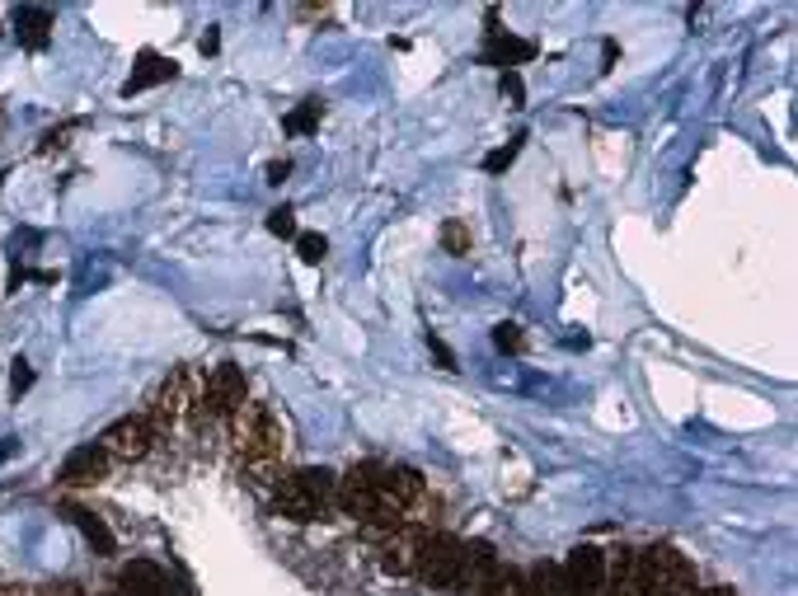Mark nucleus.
Listing matches in <instances>:
<instances>
[{
  "instance_id": "nucleus-28",
  "label": "nucleus",
  "mask_w": 798,
  "mask_h": 596,
  "mask_svg": "<svg viewBox=\"0 0 798 596\" xmlns=\"http://www.w3.org/2000/svg\"><path fill=\"white\" fill-rule=\"evenodd\" d=\"M29 385H33V367L29 362H15V371H10V390H15V399L29 395Z\"/></svg>"
},
{
  "instance_id": "nucleus-8",
  "label": "nucleus",
  "mask_w": 798,
  "mask_h": 596,
  "mask_svg": "<svg viewBox=\"0 0 798 596\" xmlns=\"http://www.w3.org/2000/svg\"><path fill=\"white\" fill-rule=\"evenodd\" d=\"M193 404H198V376L188 367L169 371V381L160 385V395H155V418H160V423H179L184 413H193Z\"/></svg>"
},
{
  "instance_id": "nucleus-12",
  "label": "nucleus",
  "mask_w": 798,
  "mask_h": 596,
  "mask_svg": "<svg viewBox=\"0 0 798 596\" xmlns=\"http://www.w3.org/2000/svg\"><path fill=\"white\" fill-rule=\"evenodd\" d=\"M118 596H174L165 568L151 564V559H132L118 578Z\"/></svg>"
},
{
  "instance_id": "nucleus-17",
  "label": "nucleus",
  "mask_w": 798,
  "mask_h": 596,
  "mask_svg": "<svg viewBox=\"0 0 798 596\" xmlns=\"http://www.w3.org/2000/svg\"><path fill=\"white\" fill-rule=\"evenodd\" d=\"M418 545H423V531H395L381 545V568H385V573H395V578L414 573V568H418Z\"/></svg>"
},
{
  "instance_id": "nucleus-26",
  "label": "nucleus",
  "mask_w": 798,
  "mask_h": 596,
  "mask_svg": "<svg viewBox=\"0 0 798 596\" xmlns=\"http://www.w3.org/2000/svg\"><path fill=\"white\" fill-rule=\"evenodd\" d=\"M268 230L273 235H282V240H296L301 230H296V212L292 207H277V212H268Z\"/></svg>"
},
{
  "instance_id": "nucleus-18",
  "label": "nucleus",
  "mask_w": 798,
  "mask_h": 596,
  "mask_svg": "<svg viewBox=\"0 0 798 596\" xmlns=\"http://www.w3.org/2000/svg\"><path fill=\"white\" fill-rule=\"evenodd\" d=\"M71 521H76L80 535H85V540H90L99 554H113V545H118V540H113V531H108V526L94 517V512H85V507H71Z\"/></svg>"
},
{
  "instance_id": "nucleus-20",
  "label": "nucleus",
  "mask_w": 798,
  "mask_h": 596,
  "mask_svg": "<svg viewBox=\"0 0 798 596\" xmlns=\"http://www.w3.org/2000/svg\"><path fill=\"white\" fill-rule=\"evenodd\" d=\"M437 240H442V249H446V254H456V259H461V254H470V226H465V221H456V216H451V221H442Z\"/></svg>"
},
{
  "instance_id": "nucleus-7",
  "label": "nucleus",
  "mask_w": 798,
  "mask_h": 596,
  "mask_svg": "<svg viewBox=\"0 0 798 596\" xmlns=\"http://www.w3.org/2000/svg\"><path fill=\"white\" fill-rule=\"evenodd\" d=\"M151 442H155V432H151L146 418H118V423L99 437L108 460H141L146 451H151Z\"/></svg>"
},
{
  "instance_id": "nucleus-3",
  "label": "nucleus",
  "mask_w": 798,
  "mask_h": 596,
  "mask_svg": "<svg viewBox=\"0 0 798 596\" xmlns=\"http://www.w3.org/2000/svg\"><path fill=\"white\" fill-rule=\"evenodd\" d=\"M334 503L343 507L348 517H362V521H381V526H395V521H399V507L385 498V489L376 484L371 465H362V470H348L343 479H338Z\"/></svg>"
},
{
  "instance_id": "nucleus-37",
  "label": "nucleus",
  "mask_w": 798,
  "mask_h": 596,
  "mask_svg": "<svg viewBox=\"0 0 798 596\" xmlns=\"http://www.w3.org/2000/svg\"><path fill=\"white\" fill-rule=\"evenodd\" d=\"M99 596H118V592H99Z\"/></svg>"
},
{
  "instance_id": "nucleus-13",
  "label": "nucleus",
  "mask_w": 798,
  "mask_h": 596,
  "mask_svg": "<svg viewBox=\"0 0 798 596\" xmlns=\"http://www.w3.org/2000/svg\"><path fill=\"white\" fill-rule=\"evenodd\" d=\"M52 29H57V15H52L47 5H19V10H15V38H19V47L43 52V47L52 43Z\"/></svg>"
},
{
  "instance_id": "nucleus-5",
  "label": "nucleus",
  "mask_w": 798,
  "mask_h": 596,
  "mask_svg": "<svg viewBox=\"0 0 798 596\" xmlns=\"http://www.w3.org/2000/svg\"><path fill=\"white\" fill-rule=\"evenodd\" d=\"M461 554L465 545L456 535H423V545H418V578L432 582V587H451L456 573H461Z\"/></svg>"
},
{
  "instance_id": "nucleus-33",
  "label": "nucleus",
  "mask_w": 798,
  "mask_h": 596,
  "mask_svg": "<svg viewBox=\"0 0 798 596\" xmlns=\"http://www.w3.org/2000/svg\"><path fill=\"white\" fill-rule=\"evenodd\" d=\"M202 57H212V52H216V47H221V33H216V29H207V33H202Z\"/></svg>"
},
{
  "instance_id": "nucleus-27",
  "label": "nucleus",
  "mask_w": 798,
  "mask_h": 596,
  "mask_svg": "<svg viewBox=\"0 0 798 596\" xmlns=\"http://www.w3.org/2000/svg\"><path fill=\"white\" fill-rule=\"evenodd\" d=\"M498 90H503V99H507L512 108H522L526 85H522V76H517V71H503V76H498Z\"/></svg>"
},
{
  "instance_id": "nucleus-35",
  "label": "nucleus",
  "mask_w": 798,
  "mask_h": 596,
  "mask_svg": "<svg viewBox=\"0 0 798 596\" xmlns=\"http://www.w3.org/2000/svg\"><path fill=\"white\" fill-rule=\"evenodd\" d=\"M0 596H38L33 587H0Z\"/></svg>"
},
{
  "instance_id": "nucleus-19",
  "label": "nucleus",
  "mask_w": 798,
  "mask_h": 596,
  "mask_svg": "<svg viewBox=\"0 0 798 596\" xmlns=\"http://www.w3.org/2000/svg\"><path fill=\"white\" fill-rule=\"evenodd\" d=\"M526 578V596H568L564 592V573L554 564H536L531 573H522Z\"/></svg>"
},
{
  "instance_id": "nucleus-9",
  "label": "nucleus",
  "mask_w": 798,
  "mask_h": 596,
  "mask_svg": "<svg viewBox=\"0 0 798 596\" xmlns=\"http://www.w3.org/2000/svg\"><path fill=\"white\" fill-rule=\"evenodd\" d=\"M493 573H498V554H493V545H465L461 573H456L451 587H456V596H484Z\"/></svg>"
},
{
  "instance_id": "nucleus-14",
  "label": "nucleus",
  "mask_w": 798,
  "mask_h": 596,
  "mask_svg": "<svg viewBox=\"0 0 798 596\" xmlns=\"http://www.w3.org/2000/svg\"><path fill=\"white\" fill-rule=\"evenodd\" d=\"M536 57V43H526V38H512V33H489V43L479 47V62L484 66H503V71H517L522 62Z\"/></svg>"
},
{
  "instance_id": "nucleus-29",
  "label": "nucleus",
  "mask_w": 798,
  "mask_h": 596,
  "mask_svg": "<svg viewBox=\"0 0 798 596\" xmlns=\"http://www.w3.org/2000/svg\"><path fill=\"white\" fill-rule=\"evenodd\" d=\"M71 132H76V123H62V127H57V132H47V137H43V146H38V151H57V146H66V137H71Z\"/></svg>"
},
{
  "instance_id": "nucleus-23",
  "label": "nucleus",
  "mask_w": 798,
  "mask_h": 596,
  "mask_svg": "<svg viewBox=\"0 0 798 596\" xmlns=\"http://www.w3.org/2000/svg\"><path fill=\"white\" fill-rule=\"evenodd\" d=\"M522 141L526 137H512L507 146H498V151L484 155V174H507V169H512V160L522 155Z\"/></svg>"
},
{
  "instance_id": "nucleus-30",
  "label": "nucleus",
  "mask_w": 798,
  "mask_h": 596,
  "mask_svg": "<svg viewBox=\"0 0 798 596\" xmlns=\"http://www.w3.org/2000/svg\"><path fill=\"white\" fill-rule=\"evenodd\" d=\"M428 348H432V357H437V362H442V367H446V371H456V357H451V348H446L442 338H432Z\"/></svg>"
},
{
  "instance_id": "nucleus-32",
  "label": "nucleus",
  "mask_w": 798,
  "mask_h": 596,
  "mask_svg": "<svg viewBox=\"0 0 798 596\" xmlns=\"http://www.w3.org/2000/svg\"><path fill=\"white\" fill-rule=\"evenodd\" d=\"M287 174H292V165H287V160H273V165H268V184H282Z\"/></svg>"
},
{
  "instance_id": "nucleus-11",
  "label": "nucleus",
  "mask_w": 798,
  "mask_h": 596,
  "mask_svg": "<svg viewBox=\"0 0 798 596\" xmlns=\"http://www.w3.org/2000/svg\"><path fill=\"white\" fill-rule=\"evenodd\" d=\"M606 596H644V578H639V550L620 545L606 554Z\"/></svg>"
},
{
  "instance_id": "nucleus-2",
  "label": "nucleus",
  "mask_w": 798,
  "mask_h": 596,
  "mask_svg": "<svg viewBox=\"0 0 798 596\" xmlns=\"http://www.w3.org/2000/svg\"><path fill=\"white\" fill-rule=\"evenodd\" d=\"M231 432L245 460H277L282 446H287V432L277 423V413L263 409V404H249V399L231 413Z\"/></svg>"
},
{
  "instance_id": "nucleus-4",
  "label": "nucleus",
  "mask_w": 798,
  "mask_h": 596,
  "mask_svg": "<svg viewBox=\"0 0 798 596\" xmlns=\"http://www.w3.org/2000/svg\"><path fill=\"white\" fill-rule=\"evenodd\" d=\"M249 399V385H245V371L240 367H216L207 376V385L198 390V404H193V423H207V418H231L240 404Z\"/></svg>"
},
{
  "instance_id": "nucleus-10",
  "label": "nucleus",
  "mask_w": 798,
  "mask_h": 596,
  "mask_svg": "<svg viewBox=\"0 0 798 596\" xmlns=\"http://www.w3.org/2000/svg\"><path fill=\"white\" fill-rule=\"evenodd\" d=\"M108 451L99 442L94 446H76L71 456L62 460V470H57V479L62 484H71V489H90V484H99V479H108Z\"/></svg>"
},
{
  "instance_id": "nucleus-15",
  "label": "nucleus",
  "mask_w": 798,
  "mask_h": 596,
  "mask_svg": "<svg viewBox=\"0 0 798 596\" xmlns=\"http://www.w3.org/2000/svg\"><path fill=\"white\" fill-rule=\"evenodd\" d=\"M179 76V62L174 57H160V52H141L137 66H132V76L123 80V94L132 99V94L141 90H155V85H165V80Z\"/></svg>"
},
{
  "instance_id": "nucleus-31",
  "label": "nucleus",
  "mask_w": 798,
  "mask_h": 596,
  "mask_svg": "<svg viewBox=\"0 0 798 596\" xmlns=\"http://www.w3.org/2000/svg\"><path fill=\"white\" fill-rule=\"evenodd\" d=\"M43 596H85V592H80L76 582H52V587H47Z\"/></svg>"
},
{
  "instance_id": "nucleus-21",
  "label": "nucleus",
  "mask_w": 798,
  "mask_h": 596,
  "mask_svg": "<svg viewBox=\"0 0 798 596\" xmlns=\"http://www.w3.org/2000/svg\"><path fill=\"white\" fill-rule=\"evenodd\" d=\"M320 113H324L320 99H306L296 113H287V123H282V127H287V132H296V137H306V132H315V127H320Z\"/></svg>"
},
{
  "instance_id": "nucleus-6",
  "label": "nucleus",
  "mask_w": 798,
  "mask_h": 596,
  "mask_svg": "<svg viewBox=\"0 0 798 596\" xmlns=\"http://www.w3.org/2000/svg\"><path fill=\"white\" fill-rule=\"evenodd\" d=\"M559 573H564L568 596H606V554L597 545H578Z\"/></svg>"
},
{
  "instance_id": "nucleus-25",
  "label": "nucleus",
  "mask_w": 798,
  "mask_h": 596,
  "mask_svg": "<svg viewBox=\"0 0 798 596\" xmlns=\"http://www.w3.org/2000/svg\"><path fill=\"white\" fill-rule=\"evenodd\" d=\"M296 254H301V263H324V254H329V240H324V235H315V230H306V235H296Z\"/></svg>"
},
{
  "instance_id": "nucleus-34",
  "label": "nucleus",
  "mask_w": 798,
  "mask_h": 596,
  "mask_svg": "<svg viewBox=\"0 0 798 596\" xmlns=\"http://www.w3.org/2000/svg\"><path fill=\"white\" fill-rule=\"evenodd\" d=\"M15 451H19V442H15V437H5V442H0V460H10V456H15Z\"/></svg>"
},
{
  "instance_id": "nucleus-24",
  "label": "nucleus",
  "mask_w": 798,
  "mask_h": 596,
  "mask_svg": "<svg viewBox=\"0 0 798 596\" xmlns=\"http://www.w3.org/2000/svg\"><path fill=\"white\" fill-rule=\"evenodd\" d=\"M493 348H498V352H526V334H522V324H512V320L493 324Z\"/></svg>"
},
{
  "instance_id": "nucleus-36",
  "label": "nucleus",
  "mask_w": 798,
  "mask_h": 596,
  "mask_svg": "<svg viewBox=\"0 0 798 596\" xmlns=\"http://www.w3.org/2000/svg\"><path fill=\"white\" fill-rule=\"evenodd\" d=\"M695 596H733V587H705V592H695Z\"/></svg>"
},
{
  "instance_id": "nucleus-16",
  "label": "nucleus",
  "mask_w": 798,
  "mask_h": 596,
  "mask_svg": "<svg viewBox=\"0 0 798 596\" xmlns=\"http://www.w3.org/2000/svg\"><path fill=\"white\" fill-rule=\"evenodd\" d=\"M371 474H376V484L385 489V498L404 512V507L414 503L418 493H423V479H418L414 470H404V465H371Z\"/></svg>"
},
{
  "instance_id": "nucleus-1",
  "label": "nucleus",
  "mask_w": 798,
  "mask_h": 596,
  "mask_svg": "<svg viewBox=\"0 0 798 596\" xmlns=\"http://www.w3.org/2000/svg\"><path fill=\"white\" fill-rule=\"evenodd\" d=\"M334 489H338V474L329 470H296L287 474L273 493V512L287 521H320L334 503Z\"/></svg>"
},
{
  "instance_id": "nucleus-22",
  "label": "nucleus",
  "mask_w": 798,
  "mask_h": 596,
  "mask_svg": "<svg viewBox=\"0 0 798 596\" xmlns=\"http://www.w3.org/2000/svg\"><path fill=\"white\" fill-rule=\"evenodd\" d=\"M484 596H526V578L517 573V568L498 564V573H493V582H489V592H484Z\"/></svg>"
}]
</instances>
